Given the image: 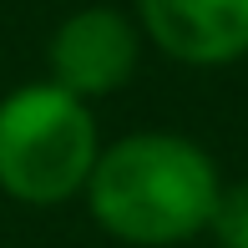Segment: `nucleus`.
<instances>
[{"instance_id":"f257e3e1","label":"nucleus","mask_w":248,"mask_h":248,"mask_svg":"<svg viewBox=\"0 0 248 248\" xmlns=\"http://www.w3.org/2000/svg\"><path fill=\"white\" fill-rule=\"evenodd\" d=\"M213 157L172 132H137L107 147L92 167L86 202L111 238L137 248L187 243L213 223L218 208Z\"/></svg>"},{"instance_id":"f03ea898","label":"nucleus","mask_w":248,"mask_h":248,"mask_svg":"<svg viewBox=\"0 0 248 248\" xmlns=\"http://www.w3.org/2000/svg\"><path fill=\"white\" fill-rule=\"evenodd\" d=\"M96 122L56 81L20 86L0 101V193L31 208L76 198L96 167Z\"/></svg>"},{"instance_id":"7ed1b4c3","label":"nucleus","mask_w":248,"mask_h":248,"mask_svg":"<svg viewBox=\"0 0 248 248\" xmlns=\"http://www.w3.org/2000/svg\"><path fill=\"white\" fill-rule=\"evenodd\" d=\"M137 71V31L107 5L76 10L51 36V81L71 96H107Z\"/></svg>"},{"instance_id":"20e7f679","label":"nucleus","mask_w":248,"mask_h":248,"mask_svg":"<svg viewBox=\"0 0 248 248\" xmlns=\"http://www.w3.org/2000/svg\"><path fill=\"white\" fill-rule=\"evenodd\" d=\"M142 26L187 66H223L248 51V0H137Z\"/></svg>"},{"instance_id":"39448f33","label":"nucleus","mask_w":248,"mask_h":248,"mask_svg":"<svg viewBox=\"0 0 248 248\" xmlns=\"http://www.w3.org/2000/svg\"><path fill=\"white\" fill-rule=\"evenodd\" d=\"M208 228L218 238V248H248V183L218 193V208H213Z\"/></svg>"}]
</instances>
